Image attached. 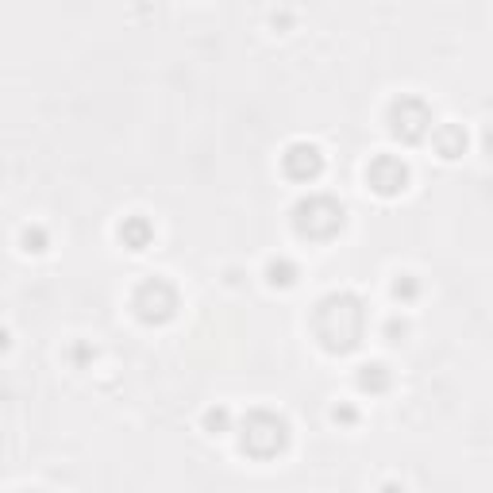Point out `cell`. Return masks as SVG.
<instances>
[{
  "label": "cell",
  "instance_id": "6da1fadb",
  "mask_svg": "<svg viewBox=\"0 0 493 493\" xmlns=\"http://www.w3.org/2000/svg\"><path fill=\"white\" fill-rule=\"evenodd\" d=\"M313 336L327 355H351L367 339V305L359 294H327L313 313Z\"/></svg>",
  "mask_w": 493,
  "mask_h": 493
},
{
  "label": "cell",
  "instance_id": "7a4b0ae2",
  "mask_svg": "<svg viewBox=\"0 0 493 493\" xmlns=\"http://www.w3.org/2000/svg\"><path fill=\"white\" fill-rule=\"evenodd\" d=\"M240 447L251 459H278V455L289 447V420L282 413H270V409H254L247 413L240 424Z\"/></svg>",
  "mask_w": 493,
  "mask_h": 493
},
{
  "label": "cell",
  "instance_id": "3957f363",
  "mask_svg": "<svg viewBox=\"0 0 493 493\" xmlns=\"http://www.w3.org/2000/svg\"><path fill=\"white\" fill-rule=\"evenodd\" d=\"M343 224H347V209L327 193H308L294 205V231L308 243L336 240Z\"/></svg>",
  "mask_w": 493,
  "mask_h": 493
},
{
  "label": "cell",
  "instance_id": "277c9868",
  "mask_svg": "<svg viewBox=\"0 0 493 493\" xmlns=\"http://www.w3.org/2000/svg\"><path fill=\"white\" fill-rule=\"evenodd\" d=\"M132 308H135V316L147 324V327H158V324H170V320L177 316L181 297H177L174 282H166V278H147V282L135 285Z\"/></svg>",
  "mask_w": 493,
  "mask_h": 493
},
{
  "label": "cell",
  "instance_id": "5b68a950",
  "mask_svg": "<svg viewBox=\"0 0 493 493\" xmlns=\"http://www.w3.org/2000/svg\"><path fill=\"white\" fill-rule=\"evenodd\" d=\"M432 132V108L420 97H397L390 104V135L397 143H420Z\"/></svg>",
  "mask_w": 493,
  "mask_h": 493
},
{
  "label": "cell",
  "instance_id": "8992f818",
  "mask_svg": "<svg viewBox=\"0 0 493 493\" xmlns=\"http://www.w3.org/2000/svg\"><path fill=\"white\" fill-rule=\"evenodd\" d=\"M409 162L397 158V155H378L370 166H367V186L378 197H401L409 189Z\"/></svg>",
  "mask_w": 493,
  "mask_h": 493
},
{
  "label": "cell",
  "instance_id": "52a82bcc",
  "mask_svg": "<svg viewBox=\"0 0 493 493\" xmlns=\"http://www.w3.org/2000/svg\"><path fill=\"white\" fill-rule=\"evenodd\" d=\"M282 170L289 181H301V186H313V181L324 174V155L316 143H289L282 155Z\"/></svg>",
  "mask_w": 493,
  "mask_h": 493
},
{
  "label": "cell",
  "instance_id": "ba28073f",
  "mask_svg": "<svg viewBox=\"0 0 493 493\" xmlns=\"http://www.w3.org/2000/svg\"><path fill=\"white\" fill-rule=\"evenodd\" d=\"M120 243L127 251H147L155 243V224L147 220V216H127V220L120 224Z\"/></svg>",
  "mask_w": 493,
  "mask_h": 493
},
{
  "label": "cell",
  "instance_id": "9c48e42d",
  "mask_svg": "<svg viewBox=\"0 0 493 493\" xmlns=\"http://www.w3.org/2000/svg\"><path fill=\"white\" fill-rule=\"evenodd\" d=\"M355 381H359V390H362V393L378 397V393H390V386H393V374H390L386 362H367V367H359Z\"/></svg>",
  "mask_w": 493,
  "mask_h": 493
},
{
  "label": "cell",
  "instance_id": "30bf717a",
  "mask_svg": "<svg viewBox=\"0 0 493 493\" xmlns=\"http://www.w3.org/2000/svg\"><path fill=\"white\" fill-rule=\"evenodd\" d=\"M432 143H435V151H440V158H459L466 151V132L455 123H444V127H435Z\"/></svg>",
  "mask_w": 493,
  "mask_h": 493
},
{
  "label": "cell",
  "instance_id": "8fae6325",
  "mask_svg": "<svg viewBox=\"0 0 493 493\" xmlns=\"http://www.w3.org/2000/svg\"><path fill=\"white\" fill-rule=\"evenodd\" d=\"M297 278H301V270H297L294 259H270V263H266V282H270V285L289 289Z\"/></svg>",
  "mask_w": 493,
  "mask_h": 493
},
{
  "label": "cell",
  "instance_id": "7c38bea8",
  "mask_svg": "<svg viewBox=\"0 0 493 493\" xmlns=\"http://www.w3.org/2000/svg\"><path fill=\"white\" fill-rule=\"evenodd\" d=\"M205 428H209L212 435H228V432H235V416H231V409H228V405L209 409V413H205Z\"/></svg>",
  "mask_w": 493,
  "mask_h": 493
},
{
  "label": "cell",
  "instance_id": "4fadbf2b",
  "mask_svg": "<svg viewBox=\"0 0 493 493\" xmlns=\"http://www.w3.org/2000/svg\"><path fill=\"white\" fill-rule=\"evenodd\" d=\"M20 247H24L27 254H43V251L50 247V231H47V228H39V224L24 228V231H20Z\"/></svg>",
  "mask_w": 493,
  "mask_h": 493
},
{
  "label": "cell",
  "instance_id": "5bb4252c",
  "mask_svg": "<svg viewBox=\"0 0 493 493\" xmlns=\"http://www.w3.org/2000/svg\"><path fill=\"white\" fill-rule=\"evenodd\" d=\"M393 297L401 305H413L420 297V282L413 278V273H397V282H393Z\"/></svg>",
  "mask_w": 493,
  "mask_h": 493
},
{
  "label": "cell",
  "instance_id": "9a60e30c",
  "mask_svg": "<svg viewBox=\"0 0 493 493\" xmlns=\"http://www.w3.org/2000/svg\"><path fill=\"white\" fill-rule=\"evenodd\" d=\"M332 420H336V424H343V428H355L359 424V409L355 405H336L332 409Z\"/></svg>",
  "mask_w": 493,
  "mask_h": 493
},
{
  "label": "cell",
  "instance_id": "2e32d148",
  "mask_svg": "<svg viewBox=\"0 0 493 493\" xmlns=\"http://www.w3.org/2000/svg\"><path fill=\"white\" fill-rule=\"evenodd\" d=\"M386 336L393 339V343H401L409 336V320H401V316H393V320H386Z\"/></svg>",
  "mask_w": 493,
  "mask_h": 493
},
{
  "label": "cell",
  "instance_id": "e0dca14e",
  "mask_svg": "<svg viewBox=\"0 0 493 493\" xmlns=\"http://www.w3.org/2000/svg\"><path fill=\"white\" fill-rule=\"evenodd\" d=\"M8 347H12V336L5 332V327H0V355H5V351H8Z\"/></svg>",
  "mask_w": 493,
  "mask_h": 493
}]
</instances>
